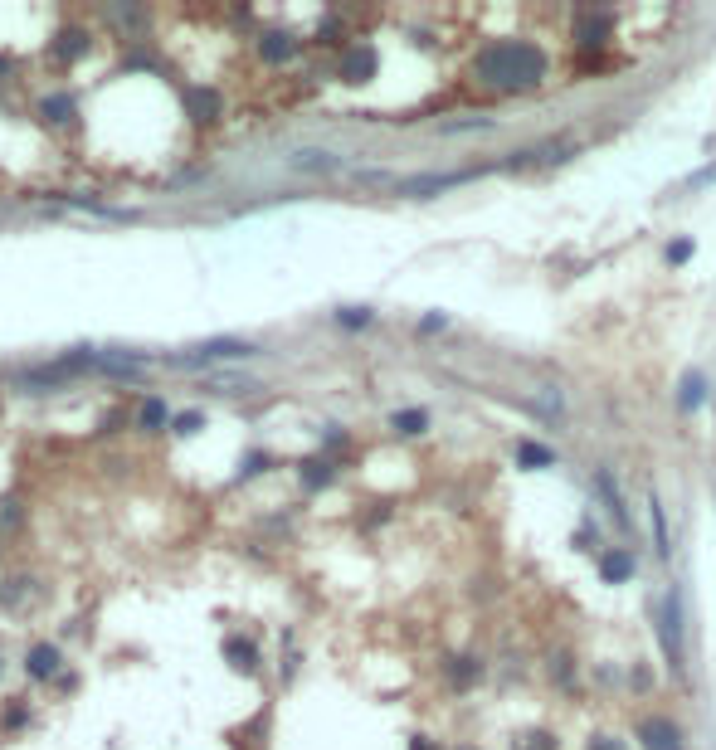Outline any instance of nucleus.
<instances>
[{"label": "nucleus", "mask_w": 716, "mask_h": 750, "mask_svg": "<svg viewBox=\"0 0 716 750\" xmlns=\"http://www.w3.org/2000/svg\"><path fill=\"white\" fill-rule=\"evenodd\" d=\"M468 74L488 93H536L551 78V54L536 39H492L468 59Z\"/></svg>", "instance_id": "f257e3e1"}, {"label": "nucleus", "mask_w": 716, "mask_h": 750, "mask_svg": "<svg viewBox=\"0 0 716 750\" xmlns=\"http://www.w3.org/2000/svg\"><path fill=\"white\" fill-rule=\"evenodd\" d=\"M653 634H658V648H663V663L668 673L687 677V624H682V590L668 585L663 600H658V614H653Z\"/></svg>", "instance_id": "f03ea898"}, {"label": "nucleus", "mask_w": 716, "mask_h": 750, "mask_svg": "<svg viewBox=\"0 0 716 750\" xmlns=\"http://www.w3.org/2000/svg\"><path fill=\"white\" fill-rule=\"evenodd\" d=\"M634 741L639 750H692L687 746V731L673 712H643L634 716Z\"/></svg>", "instance_id": "7ed1b4c3"}, {"label": "nucleus", "mask_w": 716, "mask_h": 750, "mask_svg": "<svg viewBox=\"0 0 716 750\" xmlns=\"http://www.w3.org/2000/svg\"><path fill=\"white\" fill-rule=\"evenodd\" d=\"M376 74H380V49L371 44V39H351V44L337 54V78H341V83L361 88V83H371Z\"/></svg>", "instance_id": "20e7f679"}, {"label": "nucleus", "mask_w": 716, "mask_h": 750, "mask_svg": "<svg viewBox=\"0 0 716 750\" xmlns=\"http://www.w3.org/2000/svg\"><path fill=\"white\" fill-rule=\"evenodd\" d=\"M492 166H463V171H429V176H410V181H395V195H410V200H424V195H439V190H453V186H468L478 176H488Z\"/></svg>", "instance_id": "39448f33"}, {"label": "nucleus", "mask_w": 716, "mask_h": 750, "mask_svg": "<svg viewBox=\"0 0 716 750\" xmlns=\"http://www.w3.org/2000/svg\"><path fill=\"white\" fill-rule=\"evenodd\" d=\"M614 35V10H580L575 15V49L590 54V49H604Z\"/></svg>", "instance_id": "423d86ee"}, {"label": "nucleus", "mask_w": 716, "mask_h": 750, "mask_svg": "<svg viewBox=\"0 0 716 750\" xmlns=\"http://www.w3.org/2000/svg\"><path fill=\"white\" fill-rule=\"evenodd\" d=\"M595 570H600L604 585H629L639 575V551L634 546H604L595 556Z\"/></svg>", "instance_id": "0eeeda50"}, {"label": "nucleus", "mask_w": 716, "mask_h": 750, "mask_svg": "<svg viewBox=\"0 0 716 750\" xmlns=\"http://www.w3.org/2000/svg\"><path fill=\"white\" fill-rule=\"evenodd\" d=\"M59 668H64V648H59V643L39 638V643L25 648V677H30V682H54Z\"/></svg>", "instance_id": "6e6552de"}, {"label": "nucleus", "mask_w": 716, "mask_h": 750, "mask_svg": "<svg viewBox=\"0 0 716 750\" xmlns=\"http://www.w3.org/2000/svg\"><path fill=\"white\" fill-rule=\"evenodd\" d=\"M181 103H186V117L200 122V127H210V122L225 117V98H220L215 88H205V83H190L186 93H181Z\"/></svg>", "instance_id": "1a4fd4ad"}, {"label": "nucleus", "mask_w": 716, "mask_h": 750, "mask_svg": "<svg viewBox=\"0 0 716 750\" xmlns=\"http://www.w3.org/2000/svg\"><path fill=\"white\" fill-rule=\"evenodd\" d=\"M595 492L604 497L614 526H619V531H634V512H629V502H624V492H619V478H614L609 468H595Z\"/></svg>", "instance_id": "9d476101"}, {"label": "nucleus", "mask_w": 716, "mask_h": 750, "mask_svg": "<svg viewBox=\"0 0 716 750\" xmlns=\"http://www.w3.org/2000/svg\"><path fill=\"white\" fill-rule=\"evenodd\" d=\"M244 356H254V346H249V341L220 337V341H205L200 351H190L181 366H205V361H244Z\"/></svg>", "instance_id": "9b49d317"}, {"label": "nucleus", "mask_w": 716, "mask_h": 750, "mask_svg": "<svg viewBox=\"0 0 716 750\" xmlns=\"http://www.w3.org/2000/svg\"><path fill=\"white\" fill-rule=\"evenodd\" d=\"M483 673H488V668H483V658H478V653H458V658H449V663H444V677H449L453 692H468V687H478V682H483Z\"/></svg>", "instance_id": "f8f14e48"}, {"label": "nucleus", "mask_w": 716, "mask_h": 750, "mask_svg": "<svg viewBox=\"0 0 716 750\" xmlns=\"http://www.w3.org/2000/svg\"><path fill=\"white\" fill-rule=\"evenodd\" d=\"M707 400H712V390H707V375H702V371H687V375H682V380H678V395H673L678 414H697Z\"/></svg>", "instance_id": "ddd939ff"}, {"label": "nucleus", "mask_w": 716, "mask_h": 750, "mask_svg": "<svg viewBox=\"0 0 716 750\" xmlns=\"http://www.w3.org/2000/svg\"><path fill=\"white\" fill-rule=\"evenodd\" d=\"M298 35H288V30H264L259 35V59L264 64H288V59H298Z\"/></svg>", "instance_id": "4468645a"}, {"label": "nucleus", "mask_w": 716, "mask_h": 750, "mask_svg": "<svg viewBox=\"0 0 716 750\" xmlns=\"http://www.w3.org/2000/svg\"><path fill=\"white\" fill-rule=\"evenodd\" d=\"M512 458H517V468H527V473H541V468H556V463H561L556 449H546V444H536V439H517V444H512Z\"/></svg>", "instance_id": "2eb2a0df"}, {"label": "nucleus", "mask_w": 716, "mask_h": 750, "mask_svg": "<svg viewBox=\"0 0 716 750\" xmlns=\"http://www.w3.org/2000/svg\"><path fill=\"white\" fill-rule=\"evenodd\" d=\"M298 478H302V488H307V492H322V488H332V483H337V463H332L327 453H322V458H302Z\"/></svg>", "instance_id": "dca6fc26"}, {"label": "nucleus", "mask_w": 716, "mask_h": 750, "mask_svg": "<svg viewBox=\"0 0 716 750\" xmlns=\"http://www.w3.org/2000/svg\"><path fill=\"white\" fill-rule=\"evenodd\" d=\"M225 658L234 663V673H259V643L244 634H229L225 638Z\"/></svg>", "instance_id": "f3484780"}, {"label": "nucleus", "mask_w": 716, "mask_h": 750, "mask_svg": "<svg viewBox=\"0 0 716 750\" xmlns=\"http://www.w3.org/2000/svg\"><path fill=\"white\" fill-rule=\"evenodd\" d=\"M88 49H93L88 30H59V35H54V59H59V64H74Z\"/></svg>", "instance_id": "a211bd4d"}, {"label": "nucleus", "mask_w": 716, "mask_h": 750, "mask_svg": "<svg viewBox=\"0 0 716 750\" xmlns=\"http://www.w3.org/2000/svg\"><path fill=\"white\" fill-rule=\"evenodd\" d=\"M39 117L54 122V127H64V122H74L78 117V103L69 98V93H49V98H39Z\"/></svg>", "instance_id": "6ab92c4d"}, {"label": "nucleus", "mask_w": 716, "mask_h": 750, "mask_svg": "<svg viewBox=\"0 0 716 750\" xmlns=\"http://www.w3.org/2000/svg\"><path fill=\"white\" fill-rule=\"evenodd\" d=\"M429 429V410H395L390 414V434H400V439H419Z\"/></svg>", "instance_id": "aec40b11"}, {"label": "nucleus", "mask_w": 716, "mask_h": 750, "mask_svg": "<svg viewBox=\"0 0 716 750\" xmlns=\"http://www.w3.org/2000/svg\"><path fill=\"white\" fill-rule=\"evenodd\" d=\"M546 673H551V682H556L561 692H575V658H570L566 648H551V658H546Z\"/></svg>", "instance_id": "412c9836"}, {"label": "nucleus", "mask_w": 716, "mask_h": 750, "mask_svg": "<svg viewBox=\"0 0 716 750\" xmlns=\"http://www.w3.org/2000/svg\"><path fill=\"white\" fill-rule=\"evenodd\" d=\"M132 424H137L142 434H156V429H166V424H171V410H166V400H161V395H151L147 405L137 410V419H132Z\"/></svg>", "instance_id": "4be33fe9"}, {"label": "nucleus", "mask_w": 716, "mask_h": 750, "mask_svg": "<svg viewBox=\"0 0 716 750\" xmlns=\"http://www.w3.org/2000/svg\"><path fill=\"white\" fill-rule=\"evenodd\" d=\"M648 512H653V541H658V556L668 561L673 556V536H668V507L658 497H648Z\"/></svg>", "instance_id": "5701e85b"}, {"label": "nucleus", "mask_w": 716, "mask_h": 750, "mask_svg": "<svg viewBox=\"0 0 716 750\" xmlns=\"http://www.w3.org/2000/svg\"><path fill=\"white\" fill-rule=\"evenodd\" d=\"M293 166H298V171H337L341 161L332 156V151H298Z\"/></svg>", "instance_id": "b1692460"}, {"label": "nucleus", "mask_w": 716, "mask_h": 750, "mask_svg": "<svg viewBox=\"0 0 716 750\" xmlns=\"http://www.w3.org/2000/svg\"><path fill=\"white\" fill-rule=\"evenodd\" d=\"M512 750H561V741H556V731H527Z\"/></svg>", "instance_id": "393cba45"}, {"label": "nucleus", "mask_w": 716, "mask_h": 750, "mask_svg": "<svg viewBox=\"0 0 716 750\" xmlns=\"http://www.w3.org/2000/svg\"><path fill=\"white\" fill-rule=\"evenodd\" d=\"M337 322H341V327H351V332H361V327H371L376 317H371V307H341Z\"/></svg>", "instance_id": "a878e982"}, {"label": "nucleus", "mask_w": 716, "mask_h": 750, "mask_svg": "<svg viewBox=\"0 0 716 750\" xmlns=\"http://www.w3.org/2000/svg\"><path fill=\"white\" fill-rule=\"evenodd\" d=\"M200 424H205V414H200V410H186V414H176V419H171V429H176L181 439L200 434Z\"/></svg>", "instance_id": "bb28decb"}, {"label": "nucleus", "mask_w": 716, "mask_h": 750, "mask_svg": "<svg viewBox=\"0 0 716 750\" xmlns=\"http://www.w3.org/2000/svg\"><path fill=\"white\" fill-rule=\"evenodd\" d=\"M663 259H668V268H682V263L692 259V239H673V244L663 249Z\"/></svg>", "instance_id": "cd10ccee"}, {"label": "nucleus", "mask_w": 716, "mask_h": 750, "mask_svg": "<svg viewBox=\"0 0 716 750\" xmlns=\"http://www.w3.org/2000/svg\"><path fill=\"white\" fill-rule=\"evenodd\" d=\"M25 585H30V580H5V585H0V604H5V609H15L20 595H25Z\"/></svg>", "instance_id": "c85d7f7f"}, {"label": "nucleus", "mask_w": 716, "mask_h": 750, "mask_svg": "<svg viewBox=\"0 0 716 750\" xmlns=\"http://www.w3.org/2000/svg\"><path fill=\"white\" fill-rule=\"evenodd\" d=\"M585 750H624V741H619L614 731H595V736L585 741Z\"/></svg>", "instance_id": "c756f323"}, {"label": "nucleus", "mask_w": 716, "mask_h": 750, "mask_svg": "<svg viewBox=\"0 0 716 750\" xmlns=\"http://www.w3.org/2000/svg\"><path fill=\"white\" fill-rule=\"evenodd\" d=\"M25 721H30V707H25V702L5 707V731H15V726H25Z\"/></svg>", "instance_id": "7c9ffc66"}, {"label": "nucleus", "mask_w": 716, "mask_h": 750, "mask_svg": "<svg viewBox=\"0 0 716 750\" xmlns=\"http://www.w3.org/2000/svg\"><path fill=\"white\" fill-rule=\"evenodd\" d=\"M268 463H273L268 453H249V458H244V478H254V473H264Z\"/></svg>", "instance_id": "2f4dec72"}, {"label": "nucleus", "mask_w": 716, "mask_h": 750, "mask_svg": "<svg viewBox=\"0 0 716 750\" xmlns=\"http://www.w3.org/2000/svg\"><path fill=\"white\" fill-rule=\"evenodd\" d=\"M629 687H634V692H648V687H653V677H648V668H643V663H634V673H629Z\"/></svg>", "instance_id": "473e14b6"}, {"label": "nucleus", "mask_w": 716, "mask_h": 750, "mask_svg": "<svg viewBox=\"0 0 716 750\" xmlns=\"http://www.w3.org/2000/svg\"><path fill=\"white\" fill-rule=\"evenodd\" d=\"M444 327H449V317H444V312H434V317H424V322H419V332H444Z\"/></svg>", "instance_id": "72a5a7b5"}, {"label": "nucleus", "mask_w": 716, "mask_h": 750, "mask_svg": "<svg viewBox=\"0 0 716 750\" xmlns=\"http://www.w3.org/2000/svg\"><path fill=\"white\" fill-rule=\"evenodd\" d=\"M410 750H444L434 736H410Z\"/></svg>", "instance_id": "f704fd0d"}, {"label": "nucleus", "mask_w": 716, "mask_h": 750, "mask_svg": "<svg viewBox=\"0 0 716 750\" xmlns=\"http://www.w3.org/2000/svg\"><path fill=\"white\" fill-rule=\"evenodd\" d=\"M0 74H10V64H5V59H0Z\"/></svg>", "instance_id": "c9c22d12"}, {"label": "nucleus", "mask_w": 716, "mask_h": 750, "mask_svg": "<svg viewBox=\"0 0 716 750\" xmlns=\"http://www.w3.org/2000/svg\"><path fill=\"white\" fill-rule=\"evenodd\" d=\"M0 673H5V668H0Z\"/></svg>", "instance_id": "e433bc0d"}]
</instances>
